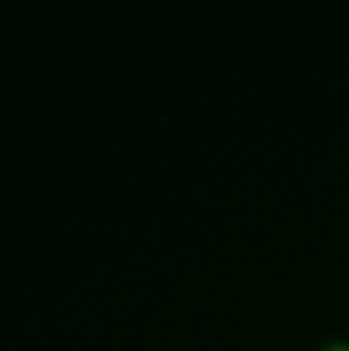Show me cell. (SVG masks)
Returning <instances> with one entry per match:
<instances>
[{"label": "cell", "instance_id": "1", "mask_svg": "<svg viewBox=\"0 0 349 351\" xmlns=\"http://www.w3.org/2000/svg\"><path fill=\"white\" fill-rule=\"evenodd\" d=\"M333 351H349V350H346V348H335Z\"/></svg>", "mask_w": 349, "mask_h": 351}]
</instances>
